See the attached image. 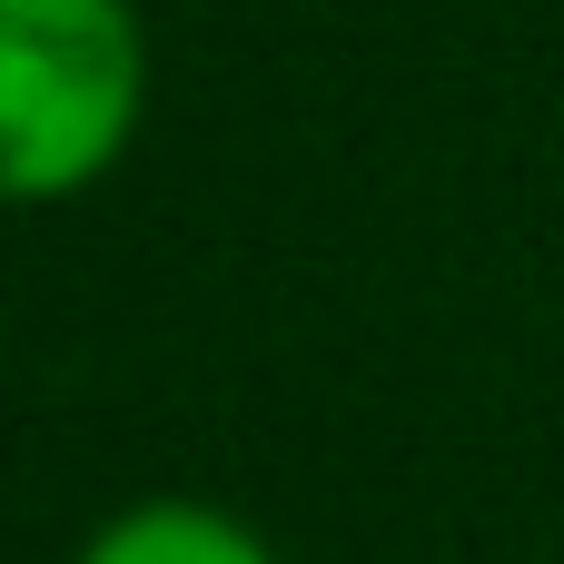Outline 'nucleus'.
<instances>
[{"label": "nucleus", "mask_w": 564, "mask_h": 564, "mask_svg": "<svg viewBox=\"0 0 564 564\" xmlns=\"http://www.w3.org/2000/svg\"><path fill=\"white\" fill-rule=\"evenodd\" d=\"M149 119V30L129 0H0V188L20 208L99 188Z\"/></svg>", "instance_id": "1"}, {"label": "nucleus", "mask_w": 564, "mask_h": 564, "mask_svg": "<svg viewBox=\"0 0 564 564\" xmlns=\"http://www.w3.org/2000/svg\"><path fill=\"white\" fill-rule=\"evenodd\" d=\"M69 564H278V555L248 516H228L208 496H139L109 525H89Z\"/></svg>", "instance_id": "2"}]
</instances>
